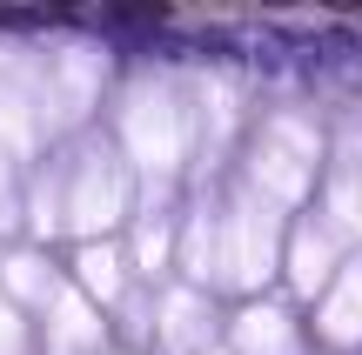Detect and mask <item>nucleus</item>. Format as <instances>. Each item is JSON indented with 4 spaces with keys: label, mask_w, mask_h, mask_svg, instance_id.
<instances>
[{
    "label": "nucleus",
    "mask_w": 362,
    "mask_h": 355,
    "mask_svg": "<svg viewBox=\"0 0 362 355\" xmlns=\"http://www.w3.org/2000/svg\"><path fill=\"white\" fill-rule=\"evenodd\" d=\"M188 107H194V155H228L235 128H242V80L235 74H215V67H202V74H188Z\"/></svg>",
    "instance_id": "9d476101"
},
{
    "label": "nucleus",
    "mask_w": 362,
    "mask_h": 355,
    "mask_svg": "<svg viewBox=\"0 0 362 355\" xmlns=\"http://www.w3.org/2000/svg\"><path fill=\"white\" fill-rule=\"evenodd\" d=\"M0 355H27V315L13 302H0Z\"/></svg>",
    "instance_id": "6ab92c4d"
},
{
    "label": "nucleus",
    "mask_w": 362,
    "mask_h": 355,
    "mask_svg": "<svg viewBox=\"0 0 362 355\" xmlns=\"http://www.w3.org/2000/svg\"><path fill=\"white\" fill-rule=\"evenodd\" d=\"M61 289H67L61 268H54L40 248H7V255H0V302H13L21 315H27V308H47Z\"/></svg>",
    "instance_id": "dca6fc26"
},
{
    "label": "nucleus",
    "mask_w": 362,
    "mask_h": 355,
    "mask_svg": "<svg viewBox=\"0 0 362 355\" xmlns=\"http://www.w3.org/2000/svg\"><path fill=\"white\" fill-rule=\"evenodd\" d=\"M21 222V181H13V161L0 155V228Z\"/></svg>",
    "instance_id": "aec40b11"
},
{
    "label": "nucleus",
    "mask_w": 362,
    "mask_h": 355,
    "mask_svg": "<svg viewBox=\"0 0 362 355\" xmlns=\"http://www.w3.org/2000/svg\"><path fill=\"white\" fill-rule=\"evenodd\" d=\"M282 241H288V215H275L248 188H228L215 201V289L262 302V289L282 275Z\"/></svg>",
    "instance_id": "7ed1b4c3"
},
{
    "label": "nucleus",
    "mask_w": 362,
    "mask_h": 355,
    "mask_svg": "<svg viewBox=\"0 0 362 355\" xmlns=\"http://www.w3.org/2000/svg\"><path fill=\"white\" fill-rule=\"evenodd\" d=\"M107 88V47L94 40H61V47L40 54V114H47V134H67L94 114Z\"/></svg>",
    "instance_id": "39448f33"
},
{
    "label": "nucleus",
    "mask_w": 362,
    "mask_h": 355,
    "mask_svg": "<svg viewBox=\"0 0 362 355\" xmlns=\"http://www.w3.org/2000/svg\"><path fill=\"white\" fill-rule=\"evenodd\" d=\"M47 148V114H40V54L0 47V155L34 161Z\"/></svg>",
    "instance_id": "423d86ee"
},
{
    "label": "nucleus",
    "mask_w": 362,
    "mask_h": 355,
    "mask_svg": "<svg viewBox=\"0 0 362 355\" xmlns=\"http://www.w3.org/2000/svg\"><path fill=\"white\" fill-rule=\"evenodd\" d=\"M21 222L34 228L40 241H54V235H67V208H61V168H47V174H34V188L21 195Z\"/></svg>",
    "instance_id": "a211bd4d"
},
{
    "label": "nucleus",
    "mask_w": 362,
    "mask_h": 355,
    "mask_svg": "<svg viewBox=\"0 0 362 355\" xmlns=\"http://www.w3.org/2000/svg\"><path fill=\"white\" fill-rule=\"evenodd\" d=\"M40 315H47V355H101L107 322H101V308H94L74 282H67V289L54 295Z\"/></svg>",
    "instance_id": "4468645a"
},
{
    "label": "nucleus",
    "mask_w": 362,
    "mask_h": 355,
    "mask_svg": "<svg viewBox=\"0 0 362 355\" xmlns=\"http://www.w3.org/2000/svg\"><path fill=\"white\" fill-rule=\"evenodd\" d=\"M175 268L188 289L215 295V201H194L181 215V235H175Z\"/></svg>",
    "instance_id": "f3484780"
},
{
    "label": "nucleus",
    "mask_w": 362,
    "mask_h": 355,
    "mask_svg": "<svg viewBox=\"0 0 362 355\" xmlns=\"http://www.w3.org/2000/svg\"><path fill=\"white\" fill-rule=\"evenodd\" d=\"M61 208H67V235L74 241H115V228L134 215V174L115 148L88 141L67 155L61 168Z\"/></svg>",
    "instance_id": "20e7f679"
},
{
    "label": "nucleus",
    "mask_w": 362,
    "mask_h": 355,
    "mask_svg": "<svg viewBox=\"0 0 362 355\" xmlns=\"http://www.w3.org/2000/svg\"><path fill=\"white\" fill-rule=\"evenodd\" d=\"M315 335L329 349H362V248L336 268L322 295H315Z\"/></svg>",
    "instance_id": "ddd939ff"
},
{
    "label": "nucleus",
    "mask_w": 362,
    "mask_h": 355,
    "mask_svg": "<svg viewBox=\"0 0 362 355\" xmlns=\"http://www.w3.org/2000/svg\"><path fill=\"white\" fill-rule=\"evenodd\" d=\"M349 255H356V241L342 235L322 208H309V215H296V222H288V241H282V282L296 289V302H315V295L336 282V268L349 262Z\"/></svg>",
    "instance_id": "0eeeda50"
},
{
    "label": "nucleus",
    "mask_w": 362,
    "mask_h": 355,
    "mask_svg": "<svg viewBox=\"0 0 362 355\" xmlns=\"http://www.w3.org/2000/svg\"><path fill=\"white\" fill-rule=\"evenodd\" d=\"M74 289L88 295L94 308H121L134 295L128 248H121V241H81V255H74Z\"/></svg>",
    "instance_id": "2eb2a0df"
},
{
    "label": "nucleus",
    "mask_w": 362,
    "mask_h": 355,
    "mask_svg": "<svg viewBox=\"0 0 362 355\" xmlns=\"http://www.w3.org/2000/svg\"><path fill=\"white\" fill-rule=\"evenodd\" d=\"M322 155H329V134L315 128V114H302V107H275V114H262L255 134H248L235 188H248L255 201H269L275 215L296 222L302 201H309L315 181H322Z\"/></svg>",
    "instance_id": "f03ea898"
},
{
    "label": "nucleus",
    "mask_w": 362,
    "mask_h": 355,
    "mask_svg": "<svg viewBox=\"0 0 362 355\" xmlns=\"http://www.w3.org/2000/svg\"><path fill=\"white\" fill-rule=\"evenodd\" d=\"M175 235H181V215H168V188H148V208L134 215V235H128V268L134 282H168L175 275Z\"/></svg>",
    "instance_id": "9b49d317"
},
{
    "label": "nucleus",
    "mask_w": 362,
    "mask_h": 355,
    "mask_svg": "<svg viewBox=\"0 0 362 355\" xmlns=\"http://www.w3.org/2000/svg\"><path fill=\"white\" fill-rule=\"evenodd\" d=\"M221 335L215 322V295L188 289V282H161L155 289V322H148V342L155 355H208Z\"/></svg>",
    "instance_id": "6e6552de"
},
{
    "label": "nucleus",
    "mask_w": 362,
    "mask_h": 355,
    "mask_svg": "<svg viewBox=\"0 0 362 355\" xmlns=\"http://www.w3.org/2000/svg\"><path fill=\"white\" fill-rule=\"evenodd\" d=\"M115 155L128 161V174H141L148 188H168L194 161V107L188 80L175 74H134L121 88L115 107Z\"/></svg>",
    "instance_id": "f257e3e1"
},
{
    "label": "nucleus",
    "mask_w": 362,
    "mask_h": 355,
    "mask_svg": "<svg viewBox=\"0 0 362 355\" xmlns=\"http://www.w3.org/2000/svg\"><path fill=\"white\" fill-rule=\"evenodd\" d=\"M208 355H228V349H221V342H215V349H208Z\"/></svg>",
    "instance_id": "412c9836"
},
{
    "label": "nucleus",
    "mask_w": 362,
    "mask_h": 355,
    "mask_svg": "<svg viewBox=\"0 0 362 355\" xmlns=\"http://www.w3.org/2000/svg\"><path fill=\"white\" fill-rule=\"evenodd\" d=\"M315 188H322V215L362 248V114L336 134V141H329L322 181H315Z\"/></svg>",
    "instance_id": "1a4fd4ad"
},
{
    "label": "nucleus",
    "mask_w": 362,
    "mask_h": 355,
    "mask_svg": "<svg viewBox=\"0 0 362 355\" xmlns=\"http://www.w3.org/2000/svg\"><path fill=\"white\" fill-rule=\"evenodd\" d=\"M228 355H302V322L296 308L282 302H242V315L228 322V342H221Z\"/></svg>",
    "instance_id": "f8f14e48"
}]
</instances>
